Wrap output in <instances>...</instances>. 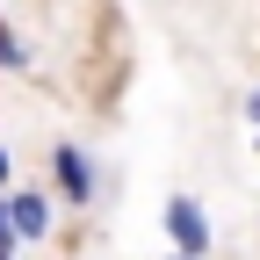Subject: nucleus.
Masks as SVG:
<instances>
[{
  "mask_svg": "<svg viewBox=\"0 0 260 260\" xmlns=\"http://www.w3.org/2000/svg\"><path fill=\"white\" fill-rule=\"evenodd\" d=\"M44 167H51V203H65V210H94L102 203V167H94V152L80 145V138H58L51 152H44Z\"/></svg>",
  "mask_w": 260,
  "mask_h": 260,
  "instance_id": "1",
  "label": "nucleus"
},
{
  "mask_svg": "<svg viewBox=\"0 0 260 260\" xmlns=\"http://www.w3.org/2000/svg\"><path fill=\"white\" fill-rule=\"evenodd\" d=\"M159 224H167L174 253H188V260H203V253H210V210L195 203L188 188H174V195H167V210H159Z\"/></svg>",
  "mask_w": 260,
  "mask_h": 260,
  "instance_id": "2",
  "label": "nucleus"
},
{
  "mask_svg": "<svg viewBox=\"0 0 260 260\" xmlns=\"http://www.w3.org/2000/svg\"><path fill=\"white\" fill-rule=\"evenodd\" d=\"M8 217H15V246H44L51 224H58V217H51V188H22V181H15V188H8Z\"/></svg>",
  "mask_w": 260,
  "mask_h": 260,
  "instance_id": "3",
  "label": "nucleus"
},
{
  "mask_svg": "<svg viewBox=\"0 0 260 260\" xmlns=\"http://www.w3.org/2000/svg\"><path fill=\"white\" fill-rule=\"evenodd\" d=\"M0 73H29V44L15 37L8 22H0Z\"/></svg>",
  "mask_w": 260,
  "mask_h": 260,
  "instance_id": "4",
  "label": "nucleus"
},
{
  "mask_svg": "<svg viewBox=\"0 0 260 260\" xmlns=\"http://www.w3.org/2000/svg\"><path fill=\"white\" fill-rule=\"evenodd\" d=\"M15 246V217H8V195H0V253Z\"/></svg>",
  "mask_w": 260,
  "mask_h": 260,
  "instance_id": "5",
  "label": "nucleus"
},
{
  "mask_svg": "<svg viewBox=\"0 0 260 260\" xmlns=\"http://www.w3.org/2000/svg\"><path fill=\"white\" fill-rule=\"evenodd\" d=\"M8 188H15V152L0 145V195H8Z\"/></svg>",
  "mask_w": 260,
  "mask_h": 260,
  "instance_id": "6",
  "label": "nucleus"
},
{
  "mask_svg": "<svg viewBox=\"0 0 260 260\" xmlns=\"http://www.w3.org/2000/svg\"><path fill=\"white\" fill-rule=\"evenodd\" d=\"M246 123H253V130H260V87H253V94H246Z\"/></svg>",
  "mask_w": 260,
  "mask_h": 260,
  "instance_id": "7",
  "label": "nucleus"
},
{
  "mask_svg": "<svg viewBox=\"0 0 260 260\" xmlns=\"http://www.w3.org/2000/svg\"><path fill=\"white\" fill-rule=\"evenodd\" d=\"M0 260H15V246H8V253H0Z\"/></svg>",
  "mask_w": 260,
  "mask_h": 260,
  "instance_id": "8",
  "label": "nucleus"
},
{
  "mask_svg": "<svg viewBox=\"0 0 260 260\" xmlns=\"http://www.w3.org/2000/svg\"><path fill=\"white\" fill-rule=\"evenodd\" d=\"M253 152H260V130H253Z\"/></svg>",
  "mask_w": 260,
  "mask_h": 260,
  "instance_id": "9",
  "label": "nucleus"
},
{
  "mask_svg": "<svg viewBox=\"0 0 260 260\" xmlns=\"http://www.w3.org/2000/svg\"><path fill=\"white\" fill-rule=\"evenodd\" d=\"M174 260H188V253H174Z\"/></svg>",
  "mask_w": 260,
  "mask_h": 260,
  "instance_id": "10",
  "label": "nucleus"
}]
</instances>
